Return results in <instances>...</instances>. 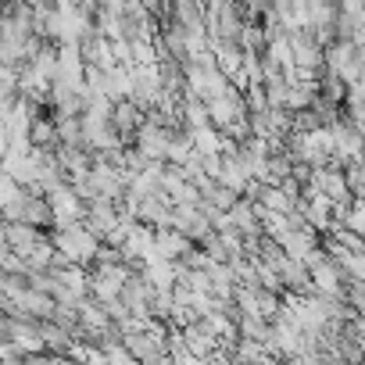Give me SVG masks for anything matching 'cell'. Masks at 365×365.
Segmentation results:
<instances>
[{
	"label": "cell",
	"instance_id": "obj_1",
	"mask_svg": "<svg viewBox=\"0 0 365 365\" xmlns=\"http://www.w3.org/2000/svg\"><path fill=\"white\" fill-rule=\"evenodd\" d=\"M0 222H22V226H33V230H54V212H51L47 197L22 190L11 205L0 208Z\"/></svg>",
	"mask_w": 365,
	"mask_h": 365
},
{
	"label": "cell",
	"instance_id": "obj_2",
	"mask_svg": "<svg viewBox=\"0 0 365 365\" xmlns=\"http://www.w3.org/2000/svg\"><path fill=\"white\" fill-rule=\"evenodd\" d=\"M51 244L68 258V262H76V265H90L93 262V255H97V247H101V240L83 226V222H68V226H54V237H51Z\"/></svg>",
	"mask_w": 365,
	"mask_h": 365
},
{
	"label": "cell",
	"instance_id": "obj_3",
	"mask_svg": "<svg viewBox=\"0 0 365 365\" xmlns=\"http://www.w3.org/2000/svg\"><path fill=\"white\" fill-rule=\"evenodd\" d=\"M194 251V244L182 237V233H175V230H154V258H161V262H182Z\"/></svg>",
	"mask_w": 365,
	"mask_h": 365
},
{
	"label": "cell",
	"instance_id": "obj_4",
	"mask_svg": "<svg viewBox=\"0 0 365 365\" xmlns=\"http://www.w3.org/2000/svg\"><path fill=\"white\" fill-rule=\"evenodd\" d=\"M4 240H8L11 255H19L26 262V255L43 240V230H33V226H22V222H4Z\"/></svg>",
	"mask_w": 365,
	"mask_h": 365
},
{
	"label": "cell",
	"instance_id": "obj_5",
	"mask_svg": "<svg viewBox=\"0 0 365 365\" xmlns=\"http://www.w3.org/2000/svg\"><path fill=\"white\" fill-rule=\"evenodd\" d=\"M19 308H22L29 319H51V312H54V297L26 287V290H22V297H19Z\"/></svg>",
	"mask_w": 365,
	"mask_h": 365
},
{
	"label": "cell",
	"instance_id": "obj_6",
	"mask_svg": "<svg viewBox=\"0 0 365 365\" xmlns=\"http://www.w3.org/2000/svg\"><path fill=\"white\" fill-rule=\"evenodd\" d=\"M115 125H118V133L129 140V136H133V129H140V111H136V108H129V104H125V108H118V111H115Z\"/></svg>",
	"mask_w": 365,
	"mask_h": 365
},
{
	"label": "cell",
	"instance_id": "obj_7",
	"mask_svg": "<svg viewBox=\"0 0 365 365\" xmlns=\"http://www.w3.org/2000/svg\"><path fill=\"white\" fill-rule=\"evenodd\" d=\"M29 140L36 143V147H51V143H58V136H54V125L51 122H33V129H29Z\"/></svg>",
	"mask_w": 365,
	"mask_h": 365
},
{
	"label": "cell",
	"instance_id": "obj_8",
	"mask_svg": "<svg viewBox=\"0 0 365 365\" xmlns=\"http://www.w3.org/2000/svg\"><path fill=\"white\" fill-rule=\"evenodd\" d=\"M19 194H22V187H19V182H15L8 172H0V208H4V205H11Z\"/></svg>",
	"mask_w": 365,
	"mask_h": 365
}]
</instances>
